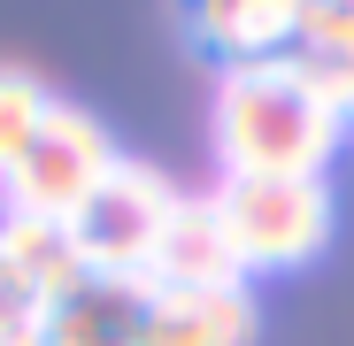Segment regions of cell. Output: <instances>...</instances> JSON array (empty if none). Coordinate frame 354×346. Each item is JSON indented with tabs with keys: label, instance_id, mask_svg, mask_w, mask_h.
<instances>
[{
	"label": "cell",
	"instance_id": "8992f818",
	"mask_svg": "<svg viewBox=\"0 0 354 346\" xmlns=\"http://www.w3.org/2000/svg\"><path fill=\"white\" fill-rule=\"evenodd\" d=\"M139 346H254V293L216 285V293H162L147 300Z\"/></svg>",
	"mask_w": 354,
	"mask_h": 346
},
{
	"label": "cell",
	"instance_id": "30bf717a",
	"mask_svg": "<svg viewBox=\"0 0 354 346\" xmlns=\"http://www.w3.org/2000/svg\"><path fill=\"white\" fill-rule=\"evenodd\" d=\"M46 108H54V93L31 70H0V177H8V169L24 162V146L39 139Z\"/></svg>",
	"mask_w": 354,
	"mask_h": 346
},
{
	"label": "cell",
	"instance_id": "8fae6325",
	"mask_svg": "<svg viewBox=\"0 0 354 346\" xmlns=\"http://www.w3.org/2000/svg\"><path fill=\"white\" fill-rule=\"evenodd\" d=\"M39 323H46V300L16 277V262L0 254V346H8V338H24V331H39Z\"/></svg>",
	"mask_w": 354,
	"mask_h": 346
},
{
	"label": "cell",
	"instance_id": "7c38bea8",
	"mask_svg": "<svg viewBox=\"0 0 354 346\" xmlns=\"http://www.w3.org/2000/svg\"><path fill=\"white\" fill-rule=\"evenodd\" d=\"M8 346H54V338H46V323H39V331H24V338H8Z\"/></svg>",
	"mask_w": 354,
	"mask_h": 346
},
{
	"label": "cell",
	"instance_id": "6da1fadb",
	"mask_svg": "<svg viewBox=\"0 0 354 346\" xmlns=\"http://www.w3.org/2000/svg\"><path fill=\"white\" fill-rule=\"evenodd\" d=\"M208 131L223 177H324V162L346 139V115L316 100L292 54H270V62H223Z\"/></svg>",
	"mask_w": 354,
	"mask_h": 346
},
{
	"label": "cell",
	"instance_id": "277c9868",
	"mask_svg": "<svg viewBox=\"0 0 354 346\" xmlns=\"http://www.w3.org/2000/svg\"><path fill=\"white\" fill-rule=\"evenodd\" d=\"M124 162L108 146V131L93 124L85 108H70V100H54L46 108V124H39V139L24 146V162L0 177V193H8V215H46V223H70L100 185H108V169Z\"/></svg>",
	"mask_w": 354,
	"mask_h": 346
},
{
	"label": "cell",
	"instance_id": "52a82bcc",
	"mask_svg": "<svg viewBox=\"0 0 354 346\" xmlns=\"http://www.w3.org/2000/svg\"><path fill=\"white\" fill-rule=\"evenodd\" d=\"M154 285L147 277H85L70 300L46 308V338L54 346H139Z\"/></svg>",
	"mask_w": 354,
	"mask_h": 346
},
{
	"label": "cell",
	"instance_id": "5b68a950",
	"mask_svg": "<svg viewBox=\"0 0 354 346\" xmlns=\"http://www.w3.org/2000/svg\"><path fill=\"white\" fill-rule=\"evenodd\" d=\"M147 285H162V293H216V285H247L208 193H201V200H177L162 247H154V262H147Z\"/></svg>",
	"mask_w": 354,
	"mask_h": 346
},
{
	"label": "cell",
	"instance_id": "ba28073f",
	"mask_svg": "<svg viewBox=\"0 0 354 346\" xmlns=\"http://www.w3.org/2000/svg\"><path fill=\"white\" fill-rule=\"evenodd\" d=\"M301 8L308 0H193V31L223 62H270V54H292Z\"/></svg>",
	"mask_w": 354,
	"mask_h": 346
},
{
	"label": "cell",
	"instance_id": "9c48e42d",
	"mask_svg": "<svg viewBox=\"0 0 354 346\" xmlns=\"http://www.w3.org/2000/svg\"><path fill=\"white\" fill-rule=\"evenodd\" d=\"M0 254L16 262V277L31 285L46 308H54V300H70L77 285H85V262H77V247H70V223L8 215V208H0Z\"/></svg>",
	"mask_w": 354,
	"mask_h": 346
},
{
	"label": "cell",
	"instance_id": "7a4b0ae2",
	"mask_svg": "<svg viewBox=\"0 0 354 346\" xmlns=\"http://www.w3.org/2000/svg\"><path fill=\"white\" fill-rule=\"evenodd\" d=\"M208 200L223 215L231 254H239V277L301 269L331 239V193H324V177H223Z\"/></svg>",
	"mask_w": 354,
	"mask_h": 346
},
{
	"label": "cell",
	"instance_id": "3957f363",
	"mask_svg": "<svg viewBox=\"0 0 354 346\" xmlns=\"http://www.w3.org/2000/svg\"><path fill=\"white\" fill-rule=\"evenodd\" d=\"M177 200H185V193H177L162 169L115 162L108 185L70 215V247H77L85 277H147V262H154V247H162Z\"/></svg>",
	"mask_w": 354,
	"mask_h": 346
}]
</instances>
